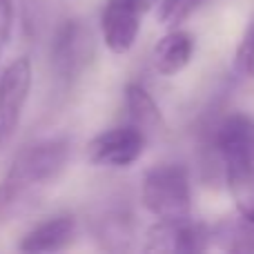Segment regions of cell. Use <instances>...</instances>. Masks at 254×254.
<instances>
[{
  "instance_id": "obj_12",
  "label": "cell",
  "mask_w": 254,
  "mask_h": 254,
  "mask_svg": "<svg viewBox=\"0 0 254 254\" xmlns=\"http://www.w3.org/2000/svg\"><path fill=\"white\" fill-rule=\"evenodd\" d=\"M125 107L129 114L131 125L143 129L145 134H158L165 129V119L158 107L156 98L147 92L140 83H127L125 87Z\"/></svg>"
},
{
  "instance_id": "obj_1",
  "label": "cell",
  "mask_w": 254,
  "mask_h": 254,
  "mask_svg": "<svg viewBox=\"0 0 254 254\" xmlns=\"http://www.w3.org/2000/svg\"><path fill=\"white\" fill-rule=\"evenodd\" d=\"M71 158L69 138H45L22 147L0 181V223L25 214L54 185Z\"/></svg>"
},
{
  "instance_id": "obj_15",
  "label": "cell",
  "mask_w": 254,
  "mask_h": 254,
  "mask_svg": "<svg viewBox=\"0 0 254 254\" xmlns=\"http://www.w3.org/2000/svg\"><path fill=\"white\" fill-rule=\"evenodd\" d=\"M13 27V2L11 0H0V56L11 38Z\"/></svg>"
},
{
  "instance_id": "obj_13",
  "label": "cell",
  "mask_w": 254,
  "mask_h": 254,
  "mask_svg": "<svg viewBox=\"0 0 254 254\" xmlns=\"http://www.w3.org/2000/svg\"><path fill=\"white\" fill-rule=\"evenodd\" d=\"M205 2L207 0H161L156 18L163 27L174 29L183 25L188 18H192Z\"/></svg>"
},
{
  "instance_id": "obj_7",
  "label": "cell",
  "mask_w": 254,
  "mask_h": 254,
  "mask_svg": "<svg viewBox=\"0 0 254 254\" xmlns=\"http://www.w3.org/2000/svg\"><path fill=\"white\" fill-rule=\"evenodd\" d=\"M147 134L136 125H121L94 136L87 143V161L96 167H129L143 156Z\"/></svg>"
},
{
  "instance_id": "obj_9",
  "label": "cell",
  "mask_w": 254,
  "mask_h": 254,
  "mask_svg": "<svg viewBox=\"0 0 254 254\" xmlns=\"http://www.w3.org/2000/svg\"><path fill=\"white\" fill-rule=\"evenodd\" d=\"M74 239H76V219L71 214H58L38 223L36 228H31L22 237V241L18 243V250L31 254L58 252L69 248Z\"/></svg>"
},
{
  "instance_id": "obj_14",
  "label": "cell",
  "mask_w": 254,
  "mask_h": 254,
  "mask_svg": "<svg viewBox=\"0 0 254 254\" xmlns=\"http://www.w3.org/2000/svg\"><path fill=\"white\" fill-rule=\"evenodd\" d=\"M234 63H237V69L241 71L248 78H254V16L248 25L246 34H243L241 43L237 47V56H234Z\"/></svg>"
},
{
  "instance_id": "obj_10",
  "label": "cell",
  "mask_w": 254,
  "mask_h": 254,
  "mask_svg": "<svg viewBox=\"0 0 254 254\" xmlns=\"http://www.w3.org/2000/svg\"><path fill=\"white\" fill-rule=\"evenodd\" d=\"M194 54V36L185 29H170L152 52V65L161 76H176L190 65Z\"/></svg>"
},
{
  "instance_id": "obj_5",
  "label": "cell",
  "mask_w": 254,
  "mask_h": 254,
  "mask_svg": "<svg viewBox=\"0 0 254 254\" xmlns=\"http://www.w3.org/2000/svg\"><path fill=\"white\" fill-rule=\"evenodd\" d=\"M31 58L20 56L11 61L0 74V149L11 143L22 119V110L31 92Z\"/></svg>"
},
{
  "instance_id": "obj_3",
  "label": "cell",
  "mask_w": 254,
  "mask_h": 254,
  "mask_svg": "<svg viewBox=\"0 0 254 254\" xmlns=\"http://www.w3.org/2000/svg\"><path fill=\"white\" fill-rule=\"evenodd\" d=\"M140 198L149 214L158 221H183L192 212L190 172L181 163H167L145 172Z\"/></svg>"
},
{
  "instance_id": "obj_6",
  "label": "cell",
  "mask_w": 254,
  "mask_h": 254,
  "mask_svg": "<svg viewBox=\"0 0 254 254\" xmlns=\"http://www.w3.org/2000/svg\"><path fill=\"white\" fill-rule=\"evenodd\" d=\"M156 0H107L101 13V38L112 54H127L140 34L143 18Z\"/></svg>"
},
{
  "instance_id": "obj_4",
  "label": "cell",
  "mask_w": 254,
  "mask_h": 254,
  "mask_svg": "<svg viewBox=\"0 0 254 254\" xmlns=\"http://www.w3.org/2000/svg\"><path fill=\"white\" fill-rule=\"evenodd\" d=\"M96 58V36L83 18L61 22L52 40V67L63 83L71 85L92 67Z\"/></svg>"
},
{
  "instance_id": "obj_11",
  "label": "cell",
  "mask_w": 254,
  "mask_h": 254,
  "mask_svg": "<svg viewBox=\"0 0 254 254\" xmlns=\"http://www.w3.org/2000/svg\"><path fill=\"white\" fill-rule=\"evenodd\" d=\"M210 246L232 254H254V221L237 212L230 219L210 225Z\"/></svg>"
},
{
  "instance_id": "obj_2",
  "label": "cell",
  "mask_w": 254,
  "mask_h": 254,
  "mask_svg": "<svg viewBox=\"0 0 254 254\" xmlns=\"http://www.w3.org/2000/svg\"><path fill=\"white\" fill-rule=\"evenodd\" d=\"M212 147L221 158L237 212L254 221V116L241 112L225 116L214 127Z\"/></svg>"
},
{
  "instance_id": "obj_8",
  "label": "cell",
  "mask_w": 254,
  "mask_h": 254,
  "mask_svg": "<svg viewBox=\"0 0 254 254\" xmlns=\"http://www.w3.org/2000/svg\"><path fill=\"white\" fill-rule=\"evenodd\" d=\"M210 248V225L183 221H158L147 230V252H203Z\"/></svg>"
}]
</instances>
